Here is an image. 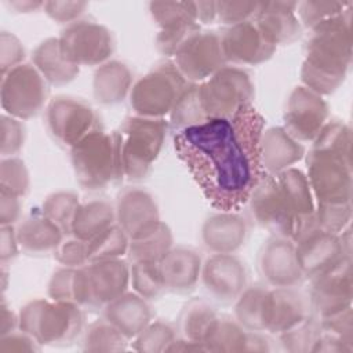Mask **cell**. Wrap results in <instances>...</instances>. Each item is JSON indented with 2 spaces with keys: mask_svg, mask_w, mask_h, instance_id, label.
<instances>
[{
  "mask_svg": "<svg viewBox=\"0 0 353 353\" xmlns=\"http://www.w3.org/2000/svg\"><path fill=\"white\" fill-rule=\"evenodd\" d=\"M263 116L247 105L232 117L208 119L174 135L178 159L216 211L239 212L266 175L259 156Z\"/></svg>",
  "mask_w": 353,
  "mask_h": 353,
  "instance_id": "cell-1",
  "label": "cell"
},
{
  "mask_svg": "<svg viewBox=\"0 0 353 353\" xmlns=\"http://www.w3.org/2000/svg\"><path fill=\"white\" fill-rule=\"evenodd\" d=\"M313 199L306 174L291 167L266 174L254 188L247 205L252 219L272 236L295 241L314 225Z\"/></svg>",
  "mask_w": 353,
  "mask_h": 353,
  "instance_id": "cell-2",
  "label": "cell"
},
{
  "mask_svg": "<svg viewBox=\"0 0 353 353\" xmlns=\"http://www.w3.org/2000/svg\"><path fill=\"white\" fill-rule=\"evenodd\" d=\"M310 30L301 79L316 94L330 95L343 83L352 63V4Z\"/></svg>",
  "mask_w": 353,
  "mask_h": 353,
  "instance_id": "cell-3",
  "label": "cell"
},
{
  "mask_svg": "<svg viewBox=\"0 0 353 353\" xmlns=\"http://www.w3.org/2000/svg\"><path fill=\"white\" fill-rule=\"evenodd\" d=\"M18 325L37 343L65 346L83 332L84 313L74 302L33 299L22 306Z\"/></svg>",
  "mask_w": 353,
  "mask_h": 353,
  "instance_id": "cell-4",
  "label": "cell"
},
{
  "mask_svg": "<svg viewBox=\"0 0 353 353\" xmlns=\"http://www.w3.org/2000/svg\"><path fill=\"white\" fill-rule=\"evenodd\" d=\"M70 161L77 183L99 192L124 178L116 131L98 128L70 149Z\"/></svg>",
  "mask_w": 353,
  "mask_h": 353,
  "instance_id": "cell-5",
  "label": "cell"
},
{
  "mask_svg": "<svg viewBox=\"0 0 353 353\" xmlns=\"http://www.w3.org/2000/svg\"><path fill=\"white\" fill-rule=\"evenodd\" d=\"M168 130L170 125L165 119L135 114L123 121L116 135L123 174L127 179L141 181L150 174Z\"/></svg>",
  "mask_w": 353,
  "mask_h": 353,
  "instance_id": "cell-6",
  "label": "cell"
},
{
  "mask_svg": "<svg viewBox=\"0 0 353 353\" xmlns=\"http://www.w3.org/2000/svg\"><path fill=\"white\" fill-rule=\"evenodd\" d=\"M130 285V263L121 258L94 261L77 268L73 279V302L83 309L103 310Z\"/></svg>",
  "mask_w": 353,
  "mask_h": 353,
  "instance_id": "cell-7",
  "label": "cell"
},
{
  "mask_svg": "<svg viewBox=\"0 0 353 353\" xmlns=\"http://www.w3.org/2000/svg\"><path fill=\"white\" fill-rule=\"evenodd\" d=\"M255 90L250 74L239 66L225 65L210 79L197 83V95L205 119L232 117L251 105Z\"/></svg>",
  "mask_w": 353,
  "mask_h": 353,
  "instance_id": "cell-8",
  "label": "cell"
},
{
  "mask_svg": "<svg viewBox=\"0 0 353 353\" xmlns=\"http://www.w3.org/2000/svg\"><path fill=\"white\" fill-rule=\"evenodd\" d=\"M188 84L172 61L161 62L132 84L128 95L131 109L137 116L164 119Z\"/></svg>",
  "mask_w": 353,
  "mask_h": 353,
  "instance_id": "cell-9",
  "label": "cell"
},
{
  "mask_svg": "<svg viewBox=\"0 0 353 353\" xmlns=\"http://www.w3.org/2000/svg\"><path fill=\"white\" fill-rule=\"evenodd\" d=\"M307 181L317 204H345L352 200V156L312 148L306 156Z\"/></svg>",
  "mask_w": 353,
  "mask_h": 353,
  "instance_id": "cell-10",
  "label": "cell"
},
{
  "mask_svg": "<svg viewBox=\"0 0 353 353\" xmlns=\"http://www.w3.org/2000/svg\"><path fill=\"white\" fill-rule=\"evenodd\" d=\"M63 57L80 66H101L114 50L110 30L90 18H80L62 30L58 37Z\"/></svg>",
  "mask_w": 353,
  "mask_h": 353,
  "instance_id": "cell-11",
  "label": "cell"
},
{
  "mask_svg": "<svg viewBox=\"0 0 353 353\" xmlns=\"http://www.w3.org/2000/svg\"><path fill=\"white\" fill-rule=\"evenodd\" d=\"M1 106L8 116L26 120L47 103V81L30 63H21L1 74Z\"/></svg>",
  "mask_w": 353,
  "mask_h": 353,
  "instance_id": "cell-12",
  "label": "cell"
},
{
  "mask_svg": "<svg viewBox=\"0 0 353 353\" xmlns=\"http://www.w3.org/2000/svg\"><path fill=\"white\" fill-rule=\"evenodd\" d=\"M46 125L52 139L69 149L101 128L98 114L91 105L69 95H58L47 103Z\"/></svg>",
  "mask_w": 353,
  "mask_h": 353,
  "instance_id": "cell-13",
  "label": "cell"
},
{
  "mask_svg": "<svg viewBox=\"0 0 353 353\" xmlns=\"http://www.w3.org/2000/svg\"><path fill=\"white\" fill-rule=\"evenodd\" d=\"M174 65L188 83H201L228 65L221 36L212 30H197L176 50Z\"/></svg>",
  "mask_w": 353,
  "mask_h": 353,
  "instance_id": "cell-14",
  "label": "cell"
},
{
  "mask_svg": "<svg viewBox=\"0 0 353 353\" xmlns=\"http://www.w3.org/2000/svg\"><path fill=\"white\" fill-rule=\"evenodd\" d=\"M307 294L312 314L325 317L352 306L353 276L352 259L343 256L328 270L314 276Z\"/></svg>",
  "mask_w": 353,
  "mask_h": 353,
  "instance_id": "cell-15",
  "label": "cell"
},
{
  "mask_svg": "<svg viewBox=\"0 0 353 353\" xmlns=\"http://www.w3.org/2000/svg\"><path fill=\"white\" fill-rule=\"evenodd\" d=\"M330 108L321 95L305 85L295 87L285 103L284 128L301 143L313 142L328 121Z\"/></svg>",
  "mask_w": 353,
  "mask_h": 353,
  "instance_id": "cell-16",
  "label": "cell"
},
{
  "mask_svg": "<svg viewBox=\"0 0 353 353\" xmlns=\"http://www.w3.org/2000/svg\"><path fill=\"white\" fill-rule=\"evenodd\" d=\"M200 280L210 296L221 303L234 302L247 288V269L234 254H211L201 266Z\"/></svg>",
  "mask_w": 353,
  "mask_h": 353,
  "instance_id": "cell-17",
  "label": "cell"
},
{
  "mask_svg": "<svg viewBox=\"0 0 353 353\" xmlns=\"http://www.w3.org/2000/svg\"><path fill=\"white\" fill-rule=\"evenodd\" d=\"M294 243L296 261L305 279H313L343 256H350L345 252L339 234L321 230L316 225L306 229Z\"/></svg>",
  "mask_w": 353,
  "mask_h": 353,
  "instance_id": "cell-18",
  "label": "cell"
},
{
  "mask_svg": "<svg viewBox=\"0 0 353 353\" xmlns=\"http://www.w3.org/2000/svg\"><path fill=\"white\" fill-rule=\"evenodd\" d=\"M116 223L130 240L143 237L161 222L159 205L153 194L139 186H130L117 194L114 204Z\"/></svg>",
  "mask_w": 353,
  "mask_h": 353,
  "instance_id": "cell-19",
  "label": "cell"
},
{
  "mask_svg": "<svg viewBox=\"0 0 353 353\" xmlns=\"http://www.w3.org/2000/svg\"><path fill=\"white\" fill-rule=\"evenodd\" d=\"M219 36L226 63L233 66L259 65L270 59L276 51L252 19L226 26Z\"/></svg>",
  "mask_w": 353,
  "mask_h": 353,
  "instance_id": "cell-20",
  "label": "cell"
},
{
  "mask_svg": "<svg viewBox=\"0 0 353 353\" xmlns=\"http://www.w3.org/2000/svg\"><path fill=\"white\" fill-rule=\"evenodd\" d=\"M258 272L269 287H296L305 280L296 261L295 243L281 236H272L261 247Z\"/></svg>",
  "mask_w": 353,
  "mask_h": 353,
  "instance_id": "cell-21",
  "label": "cell"
},
{
  "mask_svg": "<svg viewBox=\"0 0 353 353\" xmlns=\"http://www.w3.org/2000/svg\"><path fill=\"white\" fill-rule=\"evenodd\" d=\"M312 314L307 294L296 287H272L266 302V331L281 334Z\"/></svg>",
  "mask_w": 353,
  "mask_h": 353,
  "instance_id": "cell-22",
  "label": "cell"
},
{
  "mask_svg": "<svg viewBox=\"0 0 353 353\" xmlns=\"http://www.w3.org/2000/svg\"><path fill=\"white\" fill-rule=\"evenodd\" d=\"M298 1H261L252 18L263 37L277 48L295 41L302 32L296 17Z\"/></svg>",
  "mask_w": 353,
  "mask_h": 353,
  "instance_id": "cell-23",
  "label": "cell"
},
{
  "mask_svg": "<svg viewBox=\"0 0 353 353\" xmlns=\"http://www.w3.org/2000/svg\"><path fill=\"white\" fill-rule=\"evenodd\" d=\"M248 236V222L239 212L218 211L205 218L200 239L211 254H234Z\"/></svg>",
  "mask_w": 353,
  "mask_h": 353,
  "instance_id": "cell-24",
  "label": "cell"
},
{
  "mask_svg": "<svg viewBox=\"0 0 353 353\" xmlns=\"http://www.w3.org/2000/svg\"><path fill=\"white\" fill-rule=\"evenodd\" d=\"M159 265L165 291L189 294L200 281L203 262L193 248L172 247Z\"/></svg>",
  "mask_w": 353,
  "mask_h": 353,
  "instance_id": "cell-25",
  "label": "cell"
},
{
  "mask_svg": "<svg viewBox=\"0 0 353 353\" xmlns=\"http://www.w3.org/2000/svg\"><path fill=\"white\" fill-rule=\"evenodd\" d=\"M259 156L265 172L277 174L302 160L305 146L290 135L284 127H270L262 132Z\"/></svg>",
  "mask_w": 353,
  "mask_h": 353,
  "instance_id": "cell-26",
  "label": "cell"
},
{
  "mask_svg": "<svg viewBox=\"0 0 353 353\" xmlns=\"http://www.w3.org/2000/svg\"><path fill=\"white\" fill-rule=\"evenodd\" d=\"M19 248L28 255H50L65 239V232L41 212L30 214L15 228Z\"/></svg>",
  "mask_w": 353,
  "mask_h": 353,
  "instance_id": "cell-27",
  "label": "cell"
},
{
  "mask_svg": "<svg viewBox=\"0 0 353 353\" xmlns=\"http://www.w3.org/2000/svg\"><path fill=\"white\" fill-rule=\"evenodd\" d=\"M103 319L131 341L152 321V310L148 299L125 291L103 307Z\"/></svg>",
  "mask_w": 353,
  "mask_h": 353,
  "instance_id": "cell-28",
  "label": "cell"
},
{
  "mask_svg": "<svg viewBox=\"0 0 353 353\" xmlns=\"http://www.w3.org/2000/svg\"><path fill=\"white\" fill-rule=\"evenodd\" d=\"M132 80V73L125 63L109 59L94 73L92 92L95 101L101 105L120 103L130 95Z\"/></svg>",
  "mask_w": 353,
  "mask_h": 353,
  "instance_id": "cell-29",
  "label": "cell"
},
{
  "mask_svg": "<svg viewBox=\"0 0 353 353\" xmlns=\"http://www.w3.org/2000/svg\"><path fill=\"white\" fill-rule=\"evenodd\" d=\"M33 66L40 72L44 80L54 85H63L74 80L80 68L69 62L59 47L58 37L43 40L33 51Z\"/></svg>",
  "mask_w": 353,
  "mask_h": 353,
  "instance_id": "cell-30",
  "label": "cell"
},
{
  "mask_svg": "<svg viewBox=\"0 0 353 353\" xmlns=\"http://www.w3.org/2000/svg\"><path fill=\"white\" fill-rule=\"evenodd\" d=\"M116 223L114 205L105 199H95L79 205L70 234L88 241Z\"/></svg>",
  "mask_w": 353,
  "mask_h": 353,
  "instance_id": "cell-31",
  "label": "cell"
},
{
  "mask_svg": "<svg viewBox=\"0 0 353 353\" xmlns=\"http://www.w3.org/2000/svg\"><path fill=\"white\" fill-rule=\"evenodd\" d=\"M268 292L269 288L265 285H247L234 301V317L247 331H266Z\"/></svg>",
  "mask_w": 353,
  "mask_h": 353,
  "instance_id": "cell-32",
  "label": "cell"
},
{
  "mask_svg": "<svg viewBox=\"0 0 353 353\" xmlns=\"http://www.w3.org/2000/svg\"><path fill=\"white\" fill-rule=\"evenodd\" d=\"M218 317L219 316L216 314L214 307L204 299H200V298L190 299L185 305L179 317L181 336L204 345Z\"/></svg>",
  "mask_w": 353,
  "mask_h": 353,
  "instance_id": "cell-33",
  "label": "cell"
},
{
  "mask_svg": "<svg viewBox=\"0 0 353 353\" xmlns=\"http://www.w3.org/2000/svg\"><path fill=\"white\" fill-rule=\"evenodd\" d=\"M174 247L172 232L163 221L149 234L130 240L128 261L134 262H160Z\"/></svg>",
  "mask_w": 353,
  "mask_h": 353,
  "instance_id": "cell-34",
  "label": "cell"
},
{
  "mask_svg": "<svg viewBox=\"0 0 353 353\" xmlns=\"http://www.w3.org/2000/svg\"><path fill=\"white\" fill-rule=\"evenodd\" d=\"M248 331L236 319L218 317L204 345L211 352H245Z\"/></svg>",
  "mask_w": 353,
  "mask_h": 353,
  "instance_id": "cell-35",
  "label": "cell"
},
{
  "mask_svg": "<svg viewBox=\"0 0 353 353\" xmlns=\"http://www.w3.org/2000/svg\"><path fill=\"white\" fill-rule=\"evenodd\" d=\"M149 11L161 30L199 23L196 1H152Z\"/></svg>",
  "mask_w": 353,
  "mask_h": 353,
  "instance_id": "cell-36",
  "label": "cell"
},
{
  "mask_svg": "<svg viewBox=\"0 0 353 353\" xmlns=\"http://www.w3.org/2000/svg\"><path fill=\"white\" fill-rule=\"evenodd\" d=\"M90 262L116 259L127 255L130 247V237L117 225H112L94 239L87 241Z\"/></svg>",
  "mask_w": 353,
  "mask_h": 353,
  "instance_id": "cell-37",
  "label": "cell"
},
{
  "mask_svg": "<svg viewBox=\"0 0 353 353\" xmlns=\"http://www.w3.org/2000/svg\"><path fill=\"white\" fill-rule=\"evenodd\" d=\"M128 339L108 320L101 319L84 331L83 349L88 352H119L127 349Z\"/></svg>",
  "mask_w": 353,
  "mask_h": 353,
  "instance_id": "cell-38",
  "label": "cell"
},
{
  "mask_svg": "<svg viewBox=\"0 0 353 353\" xmlns=\"http://www.w3.org/2000/svg\"><path fill=\"white\" fill-rule=\"evenodd\" d=\"M205 120L197 95V84L189 83L170 113V130L178 132L183 128L204 123Z\"/></svg>",
  "mask_w": 353,
  "mask_h": 353,
  "instance_id": "cell-39",
  "label": "cell"
},
{
  "mask_svg": "<svg viewBox=\"0 0 353 353\" xmlns=\"http://www.w3.org/2000/svg\"><path fill=\"white\" fill-rule=\"evenodd\" d=\"M130 284L134 292L148 301L157 299L165 292L159 262L130 263Z\"/></svg>",
  "mask_w": 353,
  "mask_h": 353,
  "instance_id": "cell-40",
  "label": "cell"
},
{
  "mask_svg": "<svg viewBox=\"0 0 353 353\" xmlns=\"http://www.w3.org/2000/svg\"><path fill=\"white\" fill-rule=\"evenodd\" d=\"M80 205L77 194L73 192L59 190L52 194H50L41 204L40 212L55 222L65 234H70L72 222L74 218V214Z\"/></svg>",
  "mask_w": 353,
  "mask_h": 353,
  "instance_id": "cell-41",
  "label": "cell"
},
{
  "mask_svg": "<svg viewBox=\"0 0 353 353\" xmlns=\"http://www.w3.org/2000/svg\"><path fill=\"white\" fill-rule=\"evenodd\" d=\"M284 350L288 352H313L320 336L319 319L310 314L295 327L277 335Z\"/></svg>",
  "mask_w": 353,
  "mask_h": 353,
  "instance_id": "cell-42",
  "label": "cell"
},
{
  "mask_svg": "<svg viewBox=\"0 0 353 353\" xmlns=\"http://www.w3.org/2000/svg\"><path fill=\"white\" fill-rule=\"evenodd\" d=\"M176 338V330L167 321H150L142 332L132 339V349L137 352H167Z\"/></svg>",
  "mask_w": 353,
  "mask_h": 353,
  "instance_id": "cell-43",
  "label": "cell"
},
{
  "mask_svg": "<svg viewBox=\"0 0 353 353\" xmlns=\"http://www.w3.org/2000/svg\"><path fill=\"white\" fill-rule=\"evenodd\" d=\"M350 4L352 1H301L296 6V17L302 26L312 29L341 14Z\"/></svg>",
  "mask_w": 353,
  "mask_h": 353,
  "instance_id": "cell-44",
  "label": "cell"
},
{
  "mask_svg": "<svg viewBox=\"0 0 353 353\" xmlns=\"http://www.w3.org/2000/svg\"><path fill=\"white\" fill-rule=\"evenodd\" d=\"M0 188L23 197L29 190V172L19 157H3L0 165Z\"/></svg>",
  "mask_w": 353,
  "mask_h": 353,
  "instance_id": "cell-45",
  "label": "cell"
},
{
  "mask_svg": "<svg viewBox=\"0 0 353 353\" xmlns=\"http://www.w3.org/2000/svg\"><path fill=\"white\" fill-rule=\"evenodd\" d=\"M352 218V204H317L314 208V225L325 232L339 234L349 226Z\"/></svg>",
  "mask_w": 353,
  "mask_h": 353,
  "instance_id": "cell-46",
  "label": "cell"
},
{
  "mask_svg": "<svg viewBox=\"0 0 353 353\" xmlns=\"http://www.w3.org/2000/svg\"><path fill=\"white\" fill-rule=\"evenodd\" d=\"M54 258L58 263L66 268H81L90 263L88 256V244L87 241L77 239L72 234L65 236L62 243L54 252Z\"/></svg>",
  "mask_w": 353,
  "mask_h": 353,
  "instance_id": "cell-47",
  "label": "cell"
},
{
  "mask_svg": "<svg viewBox=\"0 0 353 353\" xmlns=\"http://www.w3.org/2000/svg\"><path fill=\"white\" fill-rule=\"evenodd\" d=\"M216 19L226 26L237 25L254 18L258 1H215Z\"/></svg>",
  "mask_w": 353,
  "mask_h": 353,
  "instance_id": "cell-48",
  "label": "cell"
},
{
  "mask_svg": "<svg viewBox=\"0 0 353 353\" xmlns=\"http://www.w3.org/2000/svg\"><path fill=\"white\" fill-rule=\"evenodd\" d=\"M25 142V127L21 120L3 114L1 116V154L14 157L19 153Z\"/></svg>",
  "mask_w": 353,
  "mask_h": 353,
  "instance_id": "cell-49",
  "label": "cell"
},
{
  "mask_svg": "<svg viewBox=\"0 0 353 353\" xmlns=\"http://www.w3.org/2000/svg\"><path fill=\"white\" fill-rule=\"evenodd\" d=\"M200 29L201 28L199 23H190L168 30H160L156 37L157 50L165 57H174L176 50L186 41V39Z\"/></svg>",
  "mask_w": 353,
  "mask_h": 353,
  "instance_id": "cell-50",
  "label": "cell"
},
{
  "mask_svg": "<svg viewBox=\"0 0 353 353\" xmlns=\"http://www.w3.org/2000/svg\"><path fill=\"white\" fill-rule=\"evenodd\" d=\"M25 58V50L21 40L11 32L3 30L0 33V69L1 74H6L11 69L22 63Z\"/></svg>",
  "mask_w": 353,
  "mask_h": 353,
  "instance_id": "cell-51",
  "label": "cell"
},
{
  "mask_svg": "<svg viewBox=\"0 0 353 353\" xmlns=\"http://www.w3.org/2000/svg\"><path fill=\"white\" fill-rule=\"evenodd\" d=\"M85 1H44V12L55 22L69 25L81 18L87 10Z\"/></svg>",
  "mask_w": 353,
  "mask_h": 353,
  "instance_id": "cell-52",
  "label": "cell"
},
{
  "mask_svg": "<svg viewBox=\"0 0 353 353\" xmlns=\"http://www.w3.org/2000/svg\"><path fill=\"white\" fill-rule=\"evenodd\" d=\"M74 268L62 266L51 276L48 281V296L52 301L62 302H73V279H74Z\"/></svg>",
  "mask_w": 353,
  "mask_h": 353,
  "instance_id": "cell-53",
  "label": "cell"
},
{
  "mask_svg": "<svg viewBox=\"0 0 353 353\" xmlns=\"http://www.w3.org/2000/svg\"><path fill=\"white\" fill-rule=\"evenodd\" d=\"M0 352L1 353H10V352H34L39 347L36 346L37 342L23 332L22 330L19 331H12L10 334L1 335L0 339Z\"/></svg>",
  "mask_w": 353,
  "mask_h": 353,
  "instance_id": "cell-54",
  "label": "cell"
},
{
  "mask_svg": "<svg viewBox=\"0 0 353 353\" xmlns=\"http://www.w3.org/2000/svg\"><path fill=\"white\" fill-rule=\"evenodd\" d=\"M21 215V197L0 189V223L14 225Z\"/></svg>",
  "mask_w": 353,
  "mask_h": 353,
  "instance_id": "cell-55",
  "label": "cell"
},
{
  "mask_svg": "<svg viewBox=\"0 0 353 353\" xmlns=\"http://www.w3.org/2000/svg\"><path fill=\"white\" fill-rule=\"evenodd\" d=\"M0 258L1 265L6 266L7 262H12L19 254V244L17 240V232L14 225L1 226V237H0Z\"/></svg>",
  "mask_w": 353,
  "mask_h": 353,
  "instance_id": "cell-56",
  "label": "cell"
},
{
  "mask_svg": "<svg viewBox=\"0 0 353 353\" xmlns=\"http://www.w3.org/2000/svg\"><path fill=\"white\" fill-rule=\"evenodd\" d=\"M196 10L199 23H211L216 21L215 1H196Z\"/></svg>",
  "mask_w": 353,
  "mask_h": 353,
  "instance_id": "cell-57",
  "label": "cell"
},
{
  "mask_svg": "<svg viewBox=\"0 0 353 353\" xmlns=\"http://www.w3.org/2000/svg\"><path fill=\"white\" fill-rule=\"evenodd\" d=\"M17 324H18V317L14 314L12 310L8 309L6 301H3V303H1V335L15 331Z\"/></svg>",
  "mask_w": 353,
  "mask_h": 353,
  "instance_id": "cell-58",
  "label": "cell"
},
{
  "mask_svg": "<svg viewBox=\"0 0 353 353\" xmlns=\"http://www.w3.org/2000/svg\"><path fill=\"white\" fill-rule=\"evenodd\" d=\"M6 6L8 8H11V11L14 12H32V11H37L40 8L44 7V1H21V0H11V1H6Z\"/></svg>",
  "mask_w": 353,
  "mask_h": 353,
  "instance_id": "cell-59",
  "label": "cell"
}]
</instances>
